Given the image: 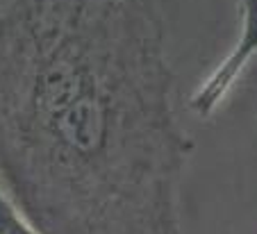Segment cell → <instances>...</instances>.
Returning a JSON list of instances; mask_svg holds the SVG:
<instances>
[{
    "label": "cell",
    "mask_w": 257,
    "mask_h": 234,
    "mask_svg": "<svg viewBox=\"0 0 257 234\" xmlns=\"http://www.w3.org/2000/svg\"><path fill=\"white\" fill-rule=\"evenodd\" d=\"M0 234H39L3 189H0Z\"/></svg>",
    "instance_id": "cell-3"
},
{
    "label": "cell",
    "mask_w": 257,
    "mask_h": 234,
    "mask_svg": "<svg viewBox=\"0 0 257 234\" xmlns=\"http://www.w3.org/2000/svg\"><path fill=\"white\" fill-rule=\"evenodd\" d=\"M239 7H241V30L232 53L218 64L189 100L191 109L198 116H209L216 112L241 75L243 66L257 55V0H239Z\"/></svg>",
    "instance_id": "cell-2"
},
{
    "label": "cell",
    "mask_w": 257,
    "mask_h": 234,
    "mask_svg": "<svg viewBox=\"0 0 257 234\" xmlns=\"http://www.w3.org/2000/svg\"><path fill=\"white\" fill-rule=\"evenodd\" d=\"M3 3H5V0H0V5H3Z\"/></svg>",
    "instance_id": "cell-4"
},
{
    "label": "cell",
    "mask_w": 257,
    "mask_h": 234,
    "mask_svg": "<svg viewBox=\"0 0 257 234\" xmlns=\"http://www.w3.org/2000/svg\"><path fill=\"white\" fill-rule=\"evenodd\" d=\"M173 87L155 0H5L0 189L39 234H182Z\"/></svg>",
    "instance_id": "cell-1"
}]
</instances>
